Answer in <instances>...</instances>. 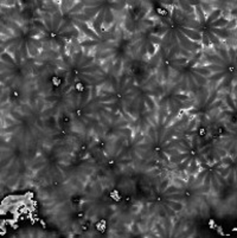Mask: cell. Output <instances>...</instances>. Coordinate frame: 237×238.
Instances as JSON below:
<instances>
[{"mask_svg":"<svg viewBox=\"0 0 237 238\" xmlns=\"http://www.w3.org/2000/svg\"><path fill=\"white\" fill-rule=\"evenodd\" d=\"M176 99L181 100V101H185V102H189V101H190V97H189L187 95H179V94H177V95H176Z\"/></svg>","mask_w":237,"mask_h":238,"instance_id":"obj_14","label":"cell"},{"mask_svg":"<svg viewBox=\"0 0 237 238\" xmlns=\"http://www.w3.org/2000/svg\"><path fill=\"white\" fill-rule=\"evenodd\" d=\"M210 226L211 228H215V222L213 220H210Z\"/></svg>","mask_w":237,"mask_h":238,"instance_id":"obj_18","label":"cell"},{"mask_svg":"<svg viewBox=\"0 0 237 238\" xmlns=\"http://www.w3.org/2000/svg\"><path fill=\"white\" fill-rule=\"evenodd\" d=\"M210 31L212 32L215 36H217L218 38L227 39V38L229 37V31H228V30H225V27H224V29H212V27H211Z\"/></svg>","mask_w":237,"mask_h":238,"instance_id":"obj_3","label":"cell"},{"mask_svg":"<svg viewBox=\"0 0 237 238\" xmlns=\"http://www.w3.org/2000/svg\"><path fill=\"white\" fill-rule=\"evenodd\" d=\"M149 39L152 41V44H154V45H159V44H161V41H163V39L158 36H151Z\"/></svg>","mask_w":237,"mask_h":238,"instance_id":"obj_12","label":"cell"},{"mask_svg":"<svg viewBox=\"0 0 237 238\" xmlns=\"http://www.w3.org/2000/svg\"><path fill=\"white\" fill-rule=\"evenodd\" d=\"M222 16V10H219V8H215L212 12L210 13V16L208 17V19H206V23L208 24H211V23H213L215 20H217L219 17Z\"/></svg>","mask_w":237,"mask_h":238,"instance_id":"obj_4","label":"cell"},{"mask_svg":"<svg viewBox=\"0 0 237 238\" xmlns=\"http://www.w3.org/2000/svg\"><path fill=\"white\" fill-rule=\"evenodd\" d=\"M146 102H147V104H148V108L151 110L153 109L154 108V102H153V100L151 99V97H146Z\"/></svg>","mask_w":237,"mask_h":238,"instance_id":"obj_15","label":"cell"},{"mask_svg":"<svg viewBox=\"0 0 237 238\" xmlns=\"http://www.w3.org/2000/svg\"><path fill=\"white\" fill-rule=\"evenodd\" d=\"M167 204H168V206H170L172 210H174L176 212H179V211H181L183 209H184V205H183L181 203L176 201V200L168 199V200H167Z\"/></svg>","mask_w":237,"mask_h":238,"instance_id":"obj_5","label":"cell"},{"mask_svg":"<svg viewBox=\"0 0 237 238\" xmlns=\"http://www.w3.org/2000/svg\"><path fill=\"white\" fill-rule=\"evenodd\" d=\"M192 76H193V80H195L199 85H206V84H208V80H206L205 77L200 76L199 73H197V72L193 71V72H192Z\"/></svg>","mask_w":237,"mask_h":238,"instance_id":"obj_8","label":"cell"},{"mask_svg":"<svg viewBox=\"0 0 237 238\" xmlns=\"http://www.w3.org/2000/svg\"><path fill=\"white\" fill-rule=\"evenodd\" d=\"M193 71L195 72H197V73H199L200 76H203V77H210L211 76V72L205 68V67H198V68H193Z\"/></svg>","mask_w":237,"mask_h":238,"instance_id":"obj_7","label":"cell"},{"mask_svg":"<svg viewBox=\"0 0 237 238\" xmlns=\"http://www.w3.org/2000/svg\"><path fill=\"white\" fill-rule=\"evenodd\" d=\"M1 59H3V61H5V63L11 64V65H14V64H16V62H14L13 57L11 56V55H8V53H3V55H1Z\"/></svg>","mask_w":237,"mask_h":238,"instance_id":"obj_9","label":"cell"},{"mask_svg":"<svg viewBox=\"0 0 237 238\" xmlns=\"http://www.w3.org/2000/svg\"><path fill=\"white\" fill-rule=\"evenodd\" d=\"M168 182H170V181H168V179L164 180L163 182L160 184V186H159V190H160V191H165V190H166V188L168 187Z\"/></svg>","mask_w":237,"mask_h":238,"instance_id":"obj_13","label":"cell"},{"mask_svg":"<svg viewBox=\"0 0 237 238\" xmlns=\"http://www.w3.org/2000/svg\"><path fill=\"white\" fill-rule=\"evenodd\" d=\"M228 23H229V20L228 19H225L224 17H219L217 20H215L213 23H211V27L212 29H221V27H225L228 25Z\"/></svg>","mask_w":237,"mask_h":238,"instance_id":"obj_2","label":"cell"},{"mask_svg":"<svg viewBox=\"0 0 237 238\" xmlns=\"http://www.w3.org/2000/svg\"><path fill=\"white\" fill-rule=\"evenodd\" d=\"M180 32L181 33H185V37L189 38L190 40H196L197 41H200L202 40V33L198 32L197 30H190V29H186V27H180Z\"/></svg>","mask_w":237,"mask_h":238,"instance_id":"obj_1","label":"cell"},{"mask_svg":"<svg viewBox=\"0 0 237 238\" xmlns=\"http://www.w3.org/2000/svg\"><path fill=\"white\" fill-rule=\"evenodd\" d=\"M164 192H165V194H172V193L179 192V187H178L177 185H176V186H174V185H171V186H170L168 188H166Z\"/></svg>","mask_w":237,"mask_h":238,"instance_id":"obj_10","label":"cell"},{"mask_svg":"<svg viewBox=\"0 0 237 238\" xmlns=\"http://www.w3.org/2000/svg\"><path fill=\"white\" fill-rule=\"evenodd\" d=\"M217 153L219 154V156H223V158H225V155H227V152H225V150L223 149H217Z\"/></svg>","mask_w":237,"mask_h":238,"instance_id":"obj_16","label":"cell"},{"mask_svg":"<svg viewBox=\"0 0 237 238\" xmlns=\"http://www.w3.org/2000/svg\"><path fill=\"white\" fill-rule=\"evenodd\" d=\"M53 84H55L56 86H58V85L61 84V81H59L58 78H53Z\"/></svg>","mask_w":237,"mask_h":238,"instance_id":"obj_17","label":"cell"},{"mask_svg":"<svg viewBox=\"0 0 237 238\" xmlns=\"http://www.w3.org/2000/svg\"><path fill=\"white\" fill-rule=\"evenodd\" d=\"M202 41H203V44H204V46H205V48H210L212 45L210 43V40H209V38H208V36H206V33L202 35Z\"/></svg>","mask_w":237,"mask_h":238,"instance_id":"obj_11","label":"cell"},{"mask_svg":"<svg viewBox=\"0 0 237 238\" xmlns=\"http://www.w3.org/2000/svg\"><path fill=\"white\" fill-rule=\"evenodd\" d=\"M205 68L212 73H218V72H223L224 71V67L222 65H217V64H208V65H205Z\"/></svg>","mask_w":237,"mask_h":238,"instance_id":"obj_6","label":"cell"}]
</instances>
